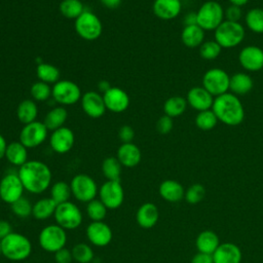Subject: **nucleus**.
<instances>
[{
	"label": "nucleus",
	"mask_w": 263,
	"mask_h": 263,
	"mask_svg": "<svg viewBox=\"0 0 263 263\" xmlns=\"http://www.w3.org/2000/svg\"><path fill=\"white\" fill-rule=\"evenodd\" d=\"M75 136L72 129L62 126L52 130L49 136V146L58 154L68 153L74 146Z\"/></svg>",
	"instance_id": "17"
},
{
	"label": "nucleus",
	"mask_w": 263,
	"mask_h": 263,
	"mask_svg": "<svg viewBox=\"0 0 263 263\" xmlns=\"http://www.w3.org/2000/svg\"><path fill=\"white\" fill-rule=\"evenodd\" d=\"M173 126H174L173 118L165 114L159 117V119L156 122V129L161 135H166L171 133V130L173 129Z\"/></svg>",
	"instance_id": "46"
},
{
	"label": "nucleus",
	"mask_w": 263,
	"mask_h": 263,
	"mask_svg": "<svg viewBox=\"0 0 263 263\" xmlns=\"http://www.w3.org/2000/svg\"><path fill=\"white\" fill-rule=\"evenodd\" d=\"M32 208L33 203L25 196L18 198L16 201L10 204L12 214L21 219H25L28 218L29 216H32Z\"/></svg>",
	"instance_id": "42"
},
{
	"label": "nucleus",
	"mask_w": 263,
	"mask_h": 263,
	"mask_svg": "<svg viewBox=\"0 0 263 263\" xmlns=\"http://www.w3.org/2000/svg\"><path fill=\"white\" fill-rule=\"evenodd\" d=\"M57 203L50 197H42L33 203L32 216L39 221H44L53 217Z\"/></svg>",
	"instance_id": "29"
},
{
	"label": "nucleus",
	"mask_w": 263,
	"mask_h": 263,
	"mask_svg": "<svg viewBox=\"0 0 263 263\" xmlns=\"http://www.w3.org/2000/svg\"><path fill=\"white\" fill-rule=\"evenodd\" d=\"M67 118H68V112L66 108L64 106H58L50 109L46 113L43 119V123L45 124L48 130L52 132L64 126Z\"/></svg>",
	"instance_id": "30"
},
{
	"label": "nucleus",
	"mask_w": 263,
	"mask_h": 263,
	"mask_svg": "<svg viewBox=\"0 0 263 263\" xmlns=\"http://www.w3.org/2000/svg\"><path fill=\"white\" fill-rule=\"evenodd\" d=\"M191 263H214V260L212 255L198 252L193 256Z\"/></svg>",
	"instance_id": "51"
},
{
	"label": "nucleus",
	"mask_w": 263,
	"mask_h": 263,
	"mask_svg": "<svg viewBox=\"0 0 263 263\" xmlns=\"http://www.w3.org/2000/svg\"><path fill=\"white\" fill-rule=\"evenodd\" d=\"M48 136V129L43 121L35 120L24 124L20 132V142L28 149L36 148L43 144Z\"/></svg>",
	"instance_id": "13"
},
{
	"label": "nucleus",
	"mask_w": 263,
	"mask_h": 263,
	"mask_svg": "<svg viewBox=\"0 0 263 263\" xmlns=\"http://www.w3.org/2000/svg\"><path fill=\"white\" fill-rule=\"evenodd\" d=\"M53 218L55 223L67 231L77 229L83 222V214L80 208L71 200L58 204Z\"/></svg>",
	"instance_id": "7"
},
{
	"label": "nucleus",
	"mask_w": 263,
	"mask_h": 263,
	"mask_svg": "<svg viewBox=\"0 0 263 263\" xmlns=\"http://www.w3.org/2000/svg\"><path fill=\"white\" fill-rule=\"evenodd\" d=\"M30 92L35 102H43L51 97V86L39 80L32 84Z\"/></svg>",
	"instance_id": "43"
},
{
	"label": "nucleus",
	"mask_w": 263,
	"mask_h": 263,
	"mask_svg": "<svg viewBox=\"0 0 263 263\" xmlns=\"http://www.w3.org/2000/svg\"><path fill=\"white\" fill-rule=\"evenodd\" d=\"M183 23L185 26H192L197 25V15L196 11H189L184 15Z\"/></svg>",
	"instance_id": "52"
},
{
	"label": "nucleus",
	"mask_w": 263,
	"mask_h": 263,
	"mask_svg": "<svg viewBox=\"0 0 263 263\" xmlns=\"http://www.w3.org/2000/svg\"><path fill=\"white\" fill-rule=\"evenodd\" d=\"M60 12L67 18L76 20L85 9L80 0H63L59 6Z\"/></svg>",
	"instance_id": "39"
},
{
	"label": "nucleus",
	"mask_w": 263,
	"mask_h": 263,
	"mask_svg": "<svg viewBox=\"0 0 263 263\" xmlns=\"http://www.w3.org/2000/svg\"><path fill=\"white\" fill-rule=\"evenodd\" d=\"M116 157L122 166L132 168L140 163L142 153L140 148L133 142L122 143L117 149Z\"/></svg>",
	"instance_id": "21"
},
{
	"label": "nucleus",
	"mask_w": 263,
	"mask_h": 263,
	"mask_svg": "<svg viewBox=\"0 0 263 263\" xmlns=\"http://www.w3.org/2000/svg\"><path fill=\"white\" fill-rule=\"evenodd\" d=\"M240 66L249 72H258L263 69V49L257 45H247L238 53Z\"/></svg>",
	"instance_id": "16"
},
{
	"label": "nucleus",
	"mask_w": 263,
	"mask_h": 263,
	"mask_svg": "<svg viewBox=\"0 0 263 263\" xmlns=\"http://www.w3.org/2000/svg\"><path fill=\"white\" fill-rule=\"evenodd\" d=\"M51 97L60 106H70L80 101L82 93L80 87L75 82L60 79L51 87Z\"/></svg>",
	"instance_id": "11"
},
{
	"label": "nucleus",
	"mask_w": 263,
	"mask_h": 263,
	"mask_svg": "<svg viewBox=\"0 0 263 263\" xmlns=\"http://www.w3.org/2000/svg\"><path fill=\"white\" fill-rule=\"evenodd\" d=\"M106 109L113 113L124 112L129 106V97L121 88L111 86L105 93H103Z\"/></svg>",
	"instance_id": "19"
},
{
	"label": "nucleus",
	"mask_w": 263,
	"mask_h": 263,
	"mask_svg": "<svg viewBox=\"0 0 263 263\" xmlns=\"http://www.w3.org/2000/svg\"><path fill=\"white\" fill-rule=\"evenodd\" d=\"M159 219L158 208L153 202H144L136 213V221L141 228L150 229L156 225Z\"/></svg>",
	"instance_id": "23"
},
{
	"label": "nucleus",
	"mask_w": 263,
	"mask_h": 263,
	"mask_svg": "<svg viewBox=\"0 0 263 263\" xmlns=\"http://www.w3.org/2000/svg\"><path fill=\"white\" fill-rule=\"evenodd\" d=\"M76 33L84 40L93 41L103 32V25L97 14L89 10H84L74 22Z\"/></svg>",
	"instance_id": "9"
},
{
	"label": "nucleus",
	"mask_w": 263,
	"mask_h": 263,
	"mask_svg": "<svg viewBox=\"0 0 263 263\" xmlns=\"http://www.w3.org/2000/svg\"><path fill=\"white\" fill-rule=\"evenodd\" d=\"M212 256L214 263H240L241 261L240 249L232 242L219 245Z\"/></svg>",
	"instance_id": "24"
},
{
	"label": "nucleus",
	"mask_w": 263,
	"mask_h": 263,
	"mask_svg": "<svg viewBox=\"0 0 263 263\" xmlns=\"http://www.w3.org/2000/svg\"><path fill=\"white\" fill-rule=\"evenodd\" d=\"M242 15L241 7L230 4L225 10H224V17L226 21L230 22H239Z\"/></svg>",
	"instance_id": "47"
},
{
	"label": "nucleus",
	"mask_w": 263,
	"mask_h": 263,
	"mask_svg": "<svg viewBox=\"0 0 263 263\" xmlns=\"http://www.w3.org/2000/svg\"><path fill=\"white\" fill-rule=\"evenodd\" d=\"M99 199L108 210H117L124 200V190L119 181H105L98 191Z\"/></svg>",
	"instance_id": "12"
},
{
	"label": "nucleus",
	"mask_w": 263,
	"mask_h": 263,
	"mask_svg": "<svg viewBox=\"0 0 263 263\" xmlns=\"http://www.w3.org/2000/svg\"><path fill=\"white\" fill-rule=\"evenodd\" d=\"M2 256L7 260L20 262L28 259L32 253L33 246L28 236L23 233L12 231L1 239Z\"/></svg>",
	"instance_id": "3"
},
{
	"label": "nucleus",
	"mask_w": 263,
	"mask_h": 263,
	"mask_svg": "<svg viewBox=\"0 0 263 263\" xmlns=\"http://www.w3.org/2000/svg\"><path fill=\"white\" fill-rule=\"evenodd\" d=\"M72 196L70 184L66 181H57L49 187V197L57 203H63L70 200Z\"/></svg>",
	"instance_id": "33"
},
{
	"label": "nucleus",
	"mask_w": 263,
	"mask_h": 263,
	"mask_svg": "<svg viewBox=\"0 0 263 263\" xmlns=\"http://www.w3.org/2000/svg\"><path fill=\"white\" fill-rule=\"evenodd\" d=\"M222 47L219 45V43L216 40H208L204 41L199 46V54L203 60H215L217 59L221 53Z\"/></svg>",
	"instance_id": "44"
},
{
	"label": "nucleus",
	"mask_w": 263,
	"mask_h": 263,
	"mask_svg": "<svg viewBox=\"0 0 263 263\" xmlns=\"http://www.w3.org/2000/svg\"><path fill=\"white\" fill-rule=\"evenodd\" d=\"M197 25L206 31H215L224 21L222 5L214 0L205 1L196 11Z\"/></svg>",
	"instance_id": "6"
},
{
	"label": "nucleus",
	"mask_w": 263,
	"mask_h": 263,
	"mask_svg": "<svg viewBox=\"0 0 263 263\" xmlns=\"http://www.w3.org/2000/svg\"><path fill=\"white\" fill-rule=\"evenodd\" d=\"M80 102L83 112L90 118H99L103 116L107 110L103 95L93 90L82 93Z\"/></svg>",
	"instance_id": "18"
},
{
	"label": "nucleus",
	"mask_w": 263,
	"mask_h": 263,
	"mask_svg": "<svg viewBox=\"0 0 263 263\" xmlns=\"http://www.w3.org/2000/svg\"><path fill=\"white\" fill-rule=\"evenodd\" d=\"M118 138L122 143H130L135 138V130L129 125H123L118 130Z\"/></svg>",
	"instance_id": "49"
},
{
	"label": "nucleus",
	"mask_w": 263,
	"mask_h": 263,
	"mask_svg": "<svg viewBox=\"0 0 263 263\" xmlns=\"http://www.w3.org/2000/svg\"><path fill=\"white\" fill-rule=\"evenodd\" d=\"M245 22L250 31L256 34L263 33V8L255 7L251 8L246 16Z\"/></svg>",
	"instance_id": "37"
},
{
	"label": "nucleus",
	"mask_w": 263,
	"mask_h": 263,
	"mask_svg": "<svg viewBox=\"0 0 263 263\" xmlns=\"http://www.w3.org/2000/svg\"><path fill=\"white\" fill-rule=\"evenodd\" d=\"M12 225L9 221L0 219V240L12 232Z\"/></svg>",
	"instance_id": "50"
},
{
	"label": "nucleus",
	"mask_w": 263,
	"mask_h": 263,
	"mask_svg": "<svg viewBox=\"0 0 263 263\" xmlns=\"http://www.w3.org/2000/svg\"><path fill=\"white\" fill-rule=\"evenodd\" d=\"M196 248L198 252L213 255L219 247V237L212 230H204L200 232L196 238Z\"/></svg>",
	"instance_id": "31"
},
{
	"label": "nucleus",
	"mask_w": 263,
	"mask_h": 263,
	"mask_svg": "<svg viewBox=\"0 0 263 263\" xmlns=\"http://www.w3.org/2000/svg\"><path fill=\"white\" fill-rule=\"evenodd\" d=\"M252 77L243 72H237L230 77L229 90L235 96H245L253 88Z\"/></svg>",
	"instance_id": "28"
},
{
	"label": "nucleus",
	"mask_w": 263,
	"mask_h": 263,
	"mask_svg": "<svg viewBox=\"0 0 263 263\" xmlns=\"http://www.w3.org/2000/svg\"><path fill=\"white\" fill-rule=\"evenodd\" d=\"M53 258L55 263H71L73 261V256L71 250L67 249L66 247L57 251L53 254Z\"/></svg>",
	"instance_id": "48"
},
{
	"label": "nucleus",
	"mask_w": 263,
	"mask_h": 263,
	"mask_svg": "<svg viewBox=\"0 0 263 263\" xmlns=\"http://www.w3.org/2000/svg\"><path fill=\"white\" fill-rule=\"evenodd\" d=\"M214 97L202 86H193L186 96L187 104L194 110L200 112L212 109Z\"/></svg>",
	"instance_id": "20"
},
{
	"label": "nucleus",
	"mask_w": 263,
	"mask_h": 263,
	"mask_svg": "<svg viewBox=\"0 0 263 263\" xmlns=\"http://www.w3.org/2000/svg\"><path fill=\"white\" fill-rule=\"evenodd\" d=\"M101 1V3L104 5V6H106V7H108V8H115V7H117L119 4H120V2H121V0H100Z\"/></svg>",
	"instance_id": "54"
},
{
	"label": "nucleus",
	"mask_w": 263,
	"mask_h": 263,
	"mask_svg": "<svg viewBox=\"0 0 263 263\" xmlns=\"http://www.w3.org/2000/svg\"><path fill=\"white\" fill-rule=\"evenodd\" d=\"M228 1H229L230 4H232V5H236V6L241 7V6H243L245 4H247L250 0H228Z\"/></svg>",
	"instance_id": "56"
},
{
	"label": "nucleus",
	"mask_w": 263,
	"mask_h": 263,
	"mask_svg": "<svg viewBox=\"0 0 263 263\" xmlns=\"http://www.w3.org/2000/svg\"><path fill=\"white\" fill-rule=\"evenodd\" d=\"M73 260L77 263H91L95 258L92 247L86 242H78L71 249Z\"/></svg>",
	"instance_id": "38"
},
{
	"label": "nucleus",
	"mask_w": 263,
	"mask_h": 263,
	"mask_svg": "<svg viewBox=\"0 0 263 263\" xmlns=\"http://www.w3.org/2000/svg\"><path fill=\"white\" fill-rule=\"evenodd\" d=\"M2 255V249H1V240H0V256Z\"/></svg>",
	"instance_id": "57"
},
{
	"label": "nucleus",
	"mask_w": 263,
	"mask_h": 263,
	"mask_svg": "<svg viewBox=\"0 0 263 263\" xmlns=\"http://www.w3.org/2000/svg\"><path fill=\"white\" fill-rule=\"evenodd\" d=\"M230 76L221 68H211L202 76V87L214 98L228 92Z\"/></svg>",
	"instance_id": "10"
},
{
	"label": "nucleus",
	"mask_w": 263,
	"mask_h": 263,
	"mask_svg": "<svg viewBox=\"0 0 263 263\" xmlns=\"http://www.w3.org/2000/svg\"><path fill=\"white\" fill-rule=\"evenodd\" d=\"M25 188L17 173H7L0 180V199L11 204L24 196Z\"/></svg>",
	"instance_id": "14"
},
{
	"label": "nucleus",
	"mask_w": 263,
	"mask_h": 263,
	"mask_svg": "<svg viewBox=\"0 0 263 263\" xmlns=\"http://www.w3.org/2000/svg\"><path fill=\"white\" fill-rule=\"evenodd\" d=\"M85 235L93 247H107L113 238L111 227L104 221H91L85 229Z\"/></svg>",
	"instance_id": "15"
},
{
	"label": "nucleus",
	"mask_w": 263,
	"mask_h": 263,
	"mask_svg": "<svg viewBox=\"0 0 263 263\" xmlns=\"http://www.w3.org/2000/svg\"><path fill=\"white\" fill-rule=\"evenodd\" d=\"M212 110L218 118V121L236 126L243 121L245 109L239 98L232 92H225L214 99Z\"/></svg>",
	"instance_id": "2"
},
{
	"label": "nucleus",
	"mask_w": 263,
	"mask_h": 263,
	"mask_svg": "<svg viewBox=\"0 0 263 263\" xmlns=\"http://www.w3.org/2000/svg\"><path fill=\"white\" fill-rule=\"evenodd\" d=\"M67 240V230L57 223L44 226L38 234L39 247L47 253L54 254L57 251L65 248Z\"/></svg>",
	"instance_id": "5"
},
{
	"label": "nucleus",
	"mask_w": 263,
	"mask_h": 263,
	"mask_svg": "<svg viewBox=\"0 0 263 263\" xmlns=\"http://www.w3.org/2000/svg\"><path fill=\"white\" fill-rule=\"evenodd\" d=\"M246 35V29L239 22L224 20L215 30V40L222 48H233L239 45Z\"/></svg>",
	"instance_id": "4"
},
{
	"label": "nucleus",
	"mask_w": 263,
	"mask_h": 263,
	"mask_svg": "<svg viewBox=\"0 0 263 263\" xmlns=\"http://www.w3.org/2000/svg\"><path fill=\"white\" fill-rule=\"evenodd\" d=\"M152 9L154 14L163 21L176 18L182 10L181 0H154Z\"/></svg>",
	"instance_id": "22"
},
{
	"label": "nucleus",
	"mask_w": 263,
	"mask_h": 263,
	"mask_svg": "<svg viewBox=\"0 0 263 263\" xmlns=\"http://www.w3.org/2000/svg\"><path fill=\"white\" fill-rule=\"evenodd\" d=\"M98 87H99V90H100L101 92L105 93L108 89H110V88H111V85H110V83H109L108 81H106V80H102V81H100V82H99Z\"/></svg>",
	"instance_id": "55"
},
{
	"label": "nucleus",
	"mask_w": 263,
	"mask_h": 263,
	"mask_svg": "<svg viewBox=\"0 0 263 263\" xmlns=\"http://www.w3.org/2000/svg\"><path fill=\"white\" fill-rule=\"evenodd\" d=\"M187 101L180 96H173L168 98L163 104V112L165 115L174 118L182 115L187 108Z\"/></svg>",
	"instance_id": "35"
},
{
	"label": "nucleus",
	"mask_w": 263,
	"mask_h": 263,
	"mask_svg": "<svg viewBox=\"0 0 263 263\" xmlns=\"http://www.w3.org/2000/svg\"><path fill=\"white\" fill-rule=\"evenodd\" d=\"M38 115V106L34 100L26 99L22 101L16 108V117L23 124H28L36 120Z\"/></svg>",
	"instance_id": "32"
},
{
	"label": "nucleus",
	"mask_w": 263,
	"mask_h": 263,
	"mask_svg": "<svg viewBox=\"0 0 263 263\" xmlns=\"http://www.w3.org/2000/svg\"><path fill=\"white\" fill-rule=\"evenodd\" d=\"M159 195L168 202H178L184 198L185 190L183 186L175 180H164L158 188Z\"/></svg>",
	"instance_id": "25"
},
{
	"label": "nucleus",
	"mask_w": 263,
	"mask_h": 263,
	"mask_svg": "<svg viewBox=\"0 0 263 263\" xmlns=\"http://www.w3.org/2000/svg\"><path fill=\"white\" fill-rule=\"evenodd\" d=\"M72 196L79 202L87 203L98 195L99 187L92 177L86 174H77L70 181Z\"/></svg>",
	"instance_id": "8"
},
{
	"label": "nucleus",
	"mask_w": 263,
	"mask_h": 263,
	"mask_svg": "<svg viewBox=\"0 0 263 263\" xmlns=\"http://www.w3.org/2000/svg\"><path fill=\"white\" fill-rule=\"evenodd\" d=\"M204 32L198 25L185 26L181 33V40L186 47H199L204 42Z\"/></svg>",
	"instance_id": "27"
},
{
	"label": "nucleus",
	"mask_w": 263,
	"mask_h": 263,
	"mask_svg": "<svg viewBox=\"0 0 263 263\" xmlns=\"http://www.w3.org/2000/svg\"><path fill=\"white\" fill-rule=\"evenodd\" d=\"M7 148V143L5 138L0 134V160L5 157V152Z\"/></svg>",
	"instance_id": "53"
},
{
	"label": "nucleus",
	"mask_w": 263,
	"mask_h": 263,
	"mask_svg": "<svg viewBox=\"0 0 263 263\" xmlns=\"http://www.w3.org/2000/svg\"><path fill=\"white\" fill-rule=\"evenodd\" d=\"M205 195V189L201 184H193L186 191L184 198L188 203L195 204L203 199Z\"/></svg>",
	"instance_id": "45"
},
{
	"label": "nucleus",
	"mask_w": 263,
	"mask_h": 263,
	"mask_svg": "<svg viewBox=\"0 0 263 263\" xmlns=\"http://www.w3.org/2000/svg\"><path fill=\"white\" fill-rule=\"evenodd\" d=\"M36 75L40 81L45 83H55L61 78L60 70L48 63H39L36 68Z\"/></svg>",
	"instance_id": "36"
},
{
	"label": "nucleus",
	"mask_w": 263,
	"mask_h": 263,
	"mask_svg": "<svg viewBox=\"0 0 263 263\" xmlns=\"http://www.w3.org/2000/svg\"><path fill=\"white\" fill-rule=\"evenodd\" d=\"M101 170H102V173H103L104 177L106 178V180H109V181H119L120 180L122 165L116 156L106 157L102 162Z\"/></svg>",
	"instance_id": "34"
},
{
	"label": "nucleus",
	"mask_w": 263,
	"mask_h": 263,
	"mask_svg": "<svg viewBox=\"0 0 263 263\" xmlns=\"http://www.w3.org/2000/svg\"><path fill=\"white\" fill-rule=\"evenodd\" d=\"M5 158L10 164L20 167L29 160L28 148L25 147L20 141L11 142L7 144Z\"/></svg>",
	"instance_id": "26"
},
{
	"label": "nucleus",
	"mask_w": 263,
	"mask_h": 263,
	"mask_svg": "<svg viewBox=\"0 0 263 263\" xmlns=\"http://www.w3.org/2000/svg\"><path fill=\"white\" fill-rule=\"evenodd\" d=\"M85 204L86 215L91 221H104L107 216L108 209L99 198H95Z\"/></svg>",
	"instance_id": "40"
},
{
	"label": "nucleus",
	"mask_w": 263,
	"mask_h": 263,
	"mask_svg": "<svg viewBox=\"0 0 263 263\" xmlns=\"http://www.w3.org/2000/svg\"><path fill=\"white\" fill-rule=\"evenodd\" d=\"M195 125L201 130H212L218 123V118L212 109L200 111L194 119Z\"/></svg>",
	"instance_id": "41"
},
{
	"label": "nucleus",
	"mask_w": 263,
	"mask_h": 263,
	"mask_svg": "<svg viewBox=\"0 0 263 263\" xmlns=\"http://www.w3.org/2000/svg\"><path fill=\"white\" fill-rule=\"evenodd\" d=\"M17 175L23 183L25 191L31 194H42L51 186V170L41 160L29 159L18 167Z\"/></svg>",
	"instance_id": "1"
}]
</instances>
